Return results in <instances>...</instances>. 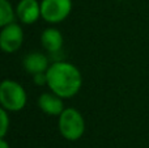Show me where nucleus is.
<instances>
[{
	"instance_id": "obj_6",
	"label": "nucleus",
	"mask_w": 149,
	"mask_h": 148,
	"mask_svg": "<svg viewBox=\"0 0 149 148\" xmlns=\"http://www.w3.org/2000/svg\"><path fill=\"white\" fill-rule=\"evenodd\" d=\"M16 16L25 25L34 24L41 17V3L38 0H20L16 7Z\"/></svg>"
},
{
	"instance_id": "obj_13",
	"label": "nucleus",
	"mask_w": 149,
	"mask_h": 148,
	"mask_svg": "<svg viewBox=\"0 0 149 148\" xmlns=\"http://www.w3.org/2000/svg\"><path fill=\"white\" fill-rule=\"evenodd\" d=\"M0 148H9V144L5 142V139L4 138H1L0 139Z\"/></svg>"
},
{
	"instance_id": "obj_7",
	"label": "nucleus",
	"mask_w": 149,
	"mask_h": 148,
	"mask_svg": "<svg viewBox=\"0 0 149 148\" xmlns=\"http://www.w3.org/2000/svg\"><path fill=\"white\" fill-rule=\"evenodd\" d=\"M38 106L43 113L49 115H58L64 110V104H63V98L59 97L55 93H43L39 96L38 98Z\"/></svg>"
},
{
	"instance_id": "obj_3",
	"label": "nucleus",
	"mask_w": 149,
	"mask_h": 148,
	"mask_svg": "<svg viewBox=\"0 0 149 148\" xmlns=\"http://www.w3.org/2000/svg\"><path fill=\"white\" fill-rule=\"evenodd\" d=\"M26 92L20 83L15 80H4L0 84V104L8 112H20L26 105Z\"/></svg>"
},
{
	"instance_id": "obj_1",
	"label": "nucleus",
	"mask_w": 149,
	"mask_h": 148,
	"mask_svg": "<svg viewBox=\"0 0 149 148\" xmlns=\"http://www.w3.org/2000/svg\"><path fill=\"white\" fill-rule=\"evenodd\" d=\"M47 87L59 97L71 98L76 96L82 85L81 72L76 66L64 60H56L46 71Z\"/></svg>"
},
{
	"instance_id": "obj_8",
	"label": "nucleus",
	"mask_w": 149,
	"mask_h": 148,
	"mask_svg": "<svg viewBox=\"0 0 149 148\" xmlns=\"http://www.w3.org/2000/svg\"><path fill=\"white\" fill-rule=\"evenodd\" d=\"M41 42L42 46L45 47L47 52L51 54V57H55L62 51L63 47V36L58 29L55 28H49L43 30L41 36Z\"/></svg>"
},
{
	"instance_id": "obj_14",
	"label": "nucleus",
	"mask_w": 149,
	"mask_h": 148,
	"mask_svg": "<svg viewBox=\"0 0 149 148\" xmlns=\"http://www.w3.org/2000/svg\"><path fill=\"white\" fill-rule=\"evenodd\" d=\"M41 148H45V147H41Z\"/></svg>"
},
{
	"instance_id": "obj_2",
	"label": "nucleus",
	"mask_w": 149,
	"mask_h": 148,
	"mask_svg": "<svg viewBox=\"0 0 149 148\" xmlns=\"http://www.w3.org/2000/svg\"><path fill=\"white\" fill-rule=\"evenodd\" d=\"M60 135L71 142L79 140L85 133V121L79 110L73 108H67L59 115L58 121Z\"/></svg>"
},
{
	"instance_id": "obj_12",
	"label": "nucleus",
	"mask_w": 149,
	"mask_h": 148,
	"mask_svg": "<svg viewBox=\"0 0 149 148\" xmlns=\"http://www.w3.org/2000/svg\"><path fill=\"white\" fill-rule=\"evenodd\" d=\"M33 79H34V83L37 85H47V75L46 72H41V73H36L33 75Z\"/></svg>"
},
{
	"instance_id": "obj_11",
	"label": "nucleus",
	"mask_w": 149,
	"mask_h": 148,
	"mask_svg": "<svg viewBox=\"0 0 149 148\" xmlns=\"http://www.w3.org/2000/svg\"><path fill=\"white\" fill-rule=\"evenodd\" d=\"M9 115H8V110L3 109L0 110V138H5L9 128Z\"/></svg>"
},
{
	"instance_id": "obj_4",
	"label": "nucleus",
	"mask_w": 149,
	"mask_h": 148,
	"mask_svg": "<svg viewBox=\"0 0 149 148\" xmlns=\"http://www.w3.org/2000/svg\"><path fill=\"white\" fill-rule=\"evenodd\" d=\"M72 0H42L41 17L49 24H59L70 16Z\"/></svg>"
},
{
	"instance_id": "obj_9",
	"label": "nucleus",
	"mask_w": 149,
	"mask_h": 148,
	"mask_svg": "<svg viewBox=\"0 0 149 148\" xmlns=\"http://www.w3.org/2000/svg\"><path fill=\"white\" fill-rule=\"evenodd\" d=\"M49 67V58L42 52H30L24 58V68H25L26 72L31 73V75L46 72Z\"/></svg>"
},
{
	"instance_id": "obj_5",
	"label": "nucleus",
	"mask_w": 149,
	"mask_h": 148,
	"mask_svg": "<svg viewBox=\"0 0 149 148\" xmlns=\"http://www.w3.org/2000/svg\"><path fill=\"white\" fill-rule=\"evenodd\" d=\"M24 41V31L18 24L12 22L9 25L3 26L0 33V47L4 52L12 54L21 47Z\"/></svg>"
},
{
	"instance_id": "obj_10",
	"label": "nucleus",
	"mask_w": 149,
	"mask_h": 148,
	"mask_svg": "<svg viewBox=\"0 0 149 148\" xmlns=\"http://www.w3.org/2000/svg\"><path fill=\"white\" fill-rule=\"evenodd\" d=\"M16 9H13L10 1L8 0H0V25L5 26L9 24L15 22Z\"/></svg>"
}]
</instances>
